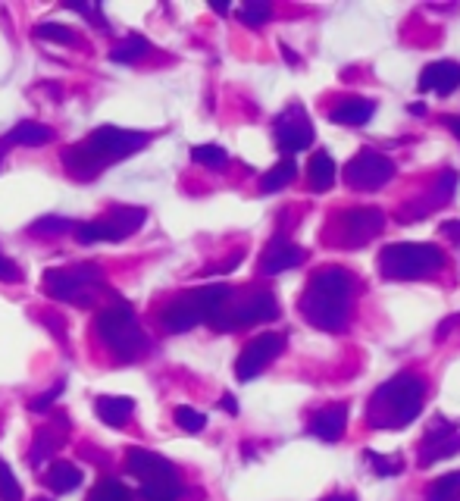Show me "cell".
Wrapping results in <instances>:
<instances>
[{
    "instance_id": "obj_1",
    "label": "cell",
    "mask_w": 460,
    "mask_h": 501,
    "mask_svg": "<svg viewBox=\"0 0 460 501\" xmlns=\"http://www.w3.org/2000/svg\"><path fill=\"white\" fill-rule=\"evenodd\" d=\"M351 304H354V276L344 266H323L310 276L301 301L304 320L323 333H342L348 329Z\"/></svg>"
},
{
    "instance_id": "obj_2",
    "label": "cell",
    "mask_w": 460,
    "mask_h": 501,
    "mask_svg": "<svg viewBox=\"0 0 460 501\" xmlns=\"http://www.w3.org/2000/svg\"><path fill=\"white\" fill-rule=\"evenodd\" d=\"M148 142V132H126L117 129V125H100L82 144H69L63 151V167L75 179H94L110 163L138 154Z\"/></svg>"
},
{
    "instance_id": "obj_3",
    "label": "cell",
    "mask_w": 460,
    "mask_h": 501,
    "mask_svg": "<svg viewBox=\"0 0 460 501\" xmlns=\"http://www.w3.org/2000/svg\"><path fill=\"white\" fill-rule=\"evenodd\" d=\"M426 402V385L413 373H398L386 379L379 389L369 395L363 420L373 429H404L420 417Z\"/></svg>"
},
{
    "instance_id": "obj_4",
    "label": "cell",
    "mask_w": 460,
    "mask_h": 501,
    "mask_svg": "<svg viewBox=\"0 0 460 501\" xmlns=\"http://www.w3.org/2000/svg\"><path fill=\"white\" fill-rule=\"evenodd\" d=\"M232 298V289L226 282L216 285H201V289H191L185 295L172 298L169 304L160 314L166 333H188L197 323H213L220 316V310L226 307V301Z\"/></svg>"
},
{
    "instance_id": "obj_5",
    "label": "cell",
    "mask_w": 460,
    "mask_h": 501,
    "mask_svg": "<svg viewBox=\"0 0 460 501\" xmlns=\"http://www.w3.org/2000/svg\"><path fill=\"white\" fill-rule=\"evenodd\" d=\"M445 263H448L445 251L430 242H395L379 251V272L392 282L430 279L432 272L445 270Z\"/></svg>"
},
{
    "instance_id": "obj_6",
    "label": "cell",
    "mask_w": 460,
    "mask_h": 501,
    "mask_svg": "<svg viewBox=\"0 0 460 501\" xmlns=\"http://www.w3.org/2000/svg\"><path fill=\"white\" fill-rule=\"evenodd\" d=\"M94 329L104 339V345L123 360L138 358L144 351V345H148L142 326H138L135 310L126 307V304H113V307L100 310L98 320H94Z\"/></svg>"
},
{
    "instance_id": "obj_7",
    "label": "cell",
    "mask_w": 460,
    "mask_h": 501,
    "mask_svg": "<svg viewBox=\"0 0 460 501\" xmlns=\"http://www.w3.org/2000/svg\"><path fill=\"white\" fill-rule=\"evenodd\" d=\"M276 316H279L276 295L264 289H254V291H245L241 298H229L226 307L213 320V326L222 329V333H232V329H245V326H254V323H270Z\"/></svg>"
},
{
    "instance_id": "obj_8",
    "label": "cell",
    "mask_w": 460,
    "mask_h": 501,
    "mask_svg": "<svg viewBox=\"0 0 460 501\" xmlns=\"http://www.w3.org/2000/svg\"><path fill=\"white\" fill-rule=\"evenodd\" d=\"M382 229H386V213L379 207H354V211H342L329 220V242L360 248L379 238Z\"/></svg>"
},
{
    "instance_id": "obj_9",
    "label": "cell",
    "mask_w": 460,
    "mask_h": 501,
    "mask_svg": "<svg viewBox=\"0 0 460 501\" xmlns=\"http://www.w3.org/2000/svg\"><path fill=\"white\" fill-rule=\"evenodd\" d=\"M148 220V211L144 207H113L110 213H104L100 220H91V223H79L75 226V238L82 245H94V242H123V238L135 236L138 229Z\"/></svg>"
},
{
    "instance_id": "obj_10",
    "label": "cell",
    "mask_w": 460,
    "mask_h": 501,
    "mask_svg": "<svg viewBox=\"0 0 460 501\" xmlns=\"http://www.w3.org/2000/svg\"><path fill=\"white\" fill-rule=\"evenodd\" d=\"M395 173H398V167H395L392 157L363 148L344 163L342 179H344V186L354 188V192H379L382 186H388V182L395 179Z\"/></svg>"
},
{
    "instance_id": "obj_11",
    "label": "cell",
    "mask_w": 460,
    "mask_h": 501,
    "mask_svg": "<svg viewBox=\"0 0 460 501\" xmlns=\"http://www.w3.org/2000/svg\"><path fill=\"white\" fill-rule=\"evenodd\" d=\"M100 282V266L98 263H79L66 266V270H48L44 272V291L56 301L69 304H88L91 289Z\"/></svg>"
},
{
    "instance_id": "obj_12",
    "label": "cell",
    "mask_w": 460,
    "mask_h": 501,
    "mask_svg": "<svg viewBox=\"0 0 460 501\" xmlns=\"http://www.w3.org/2000/svg\"><path fill=\"white\" fill-rule=\"evenodd\" d=\"M273 135H276L279 151L285 154V160H291L295 154H301L313 144V123L307 117V110L301 104L285 107L282 113L273 123Z\"/></svg>"
},
{
    "instance_id": "obj_13",
    "label": "cell",
    "mask_w": 460,
    "mask_h": 501,
    "mask_svg": "<svg viewBox=\"0 0 460 501\" xmlns=\"http://www.w3.org/2000/svg\"><path fill=\"white\" fill-rule=\"evenodd\" d=\"M282 351H285L282 333H260L257 339H251L241 348L239 360H235V376H239L241 383H251V379L260 376Z\"/></svg>"
},
{
    "instance_id": "obj_14",
    "label": "cell",
    "mask_w": 460,
    "mask_h": 501,
    "mask_svg": "<svg viewBox=\"0 0 460 501\" xmlns=\"http://www.w3.org/2000/svg\"><path fill=\"white\" fill-rule=\"evenodd\" d=\"M457 452H460L457 427L451 420H445V417H432L430 427H426L423 442H420V467H432Z\"/></svg>"
},
{
    "instance_id": "obj_15",
    "label": "cell",
    "mask_w": 460,
    "mask_h": 501,
    "mask_svg": "<svg viewBox=\"0 0 460 501\" xmlns=\"http://www.w3.org/2000/svg\"><path fill=\"white\" fill-rule=\"evenodd\" d=\"M304 257H307V251L301 245L289 242L285 236H276L266 245L264 257H260V272H264V276H276V272H285V270H291V266H301Z\"/></svg>"
},
{
    "instance_id": "obj_16",
    "label": "cell",
    "mask_w": 460,
    "mask_h": 501,
    "mask_svg": "<svg viewBox=\"0 0 460 501\" xmlns=\"http://www.w3.org/2000/svg\"><path fill=\"white\" fill-rule=\"evenodd\" d=\"M420 91H432V94H455L460 88V63L455 60H436V63H426L423 73H420L417 82Z\"/></svg>"
},
{
    "instance_id": "obj_17",
    "label": "cell",
    "mask_w": 460,
    "mask_h": 501,
    "mask_svg": "<svg viewBox=\"0 0 460 501\" xmlns=\"http://www.w3.org/2000/svg\"><path fill=\"white\" fill-rule=\"evenodd\" d=\"M344 427H348V404L338 402V404H329V408L317 410V414L310 417V423H307V433L323 442H338L344 436Z\"/></svg>"
},
{
    "instance_id": "obj_18",
    "label": "cell",
    "mask_w": 460,
    "mask_h": 501,
    "mask_svg": "<svg viewBox=\"0 0 460 501\" xmlns=\"http://www.w3.org/2000/svg\"><path fill=\"white\" fill-rule=\"evenodd\" d=\"M376 113V100L369 98H342L329 107V123L332 125H348V129H357V125L369 123Z\"/></svg>"
},
{
    "instance_id": "obj_19",
    "label": "cell",
    "mask_w": 460,
    "mask_h": 501,
    "mask_svg": "<svg viewBox=\"0 0 460 501\" xmlns=\"http://www.w3.org/2000/svg\"><path fill=\"white\" fill-rule=\"evenodd\" d=\"M126 471H129L132 477H138V483H144V479H153V477H160V473L172 471V464L166 458H160L157 452H148V448H129V454H126Z\"/></svg>"
},
{
    "instance_id": "obj_20",
    "label": "cell",
    "mask_w": 460,
    "mask_h": 501,
    "mask_svg": "<svg viewBox=\"0 0 460 501\" xmlns=\"http://www.w3.org/2000/svg\"><path fill=\"white\" fill-rule=\"evenodd\" d=\"M335 160L329 157V151H317V154L310 157V163H307V188L310 192H329L332 186H335Z\"/></svg>"
},
{
    "instance_id": "obj_21",
    "label": "cell",
    "mask_w": 460,
    "mask_h": 501,
    "mask_svg": "<svg viewBox=\"0 0 460 501\" xmlns=\"http://www.w3.org/2000/svg\"><path fill=\"white\" fill-rule=\"evenodd\" d=\"M63 436H66V427H54V423L38 427L35 442H31V452H29L31 464L38 467V464H44L48 458H54V452H60V445H63Z\"/></svg>"
},
{
    "instance_id": "obj_22",
    "label": "cell",
    "mask_w": 460,
    "mask_h": 501,
    "mask_svg": "<svg viewBox=\"0 0 460 501\" xmlns=\"http://www.w3.org/2000/svg\"><path fill=\"white\" fill-rule=\"evenodd\" d=\"M178 496H182V479L176 467L142 483V501H178Z\"/></svg>"
},
{
    "instance_id": "obj_23",
    "label": "cell",
    "mask_w": 460,
    "mask_h": 501,
    "mask_svg": "<svg viewBox=\"0 0 460 501\" xmlns=\"http://www.w3.org/2000/svg\"><path fill=\"white\" fill-rule=\"evenodd\" d=\"M44 486L50 492H56V496H66V492L82 486V471L75 464H69V461H54L48 467V473H44Z\"/></svg>"
},
{
    "instance_id": "obj_24",
    "label": "cell",
    "mask_w": 460,
    "mask_h": 501,
    "mask_svg": "<svg viewBox=\"0 0 460 501\" xmlns=\"http://www.w3.org/2000/svg\"><path fill=\"white\" fill-rule=\"evenodd\" d=\"M132 410H135V402L126 395H100L98 402H94V414H98L107 427H123L132 417Z\"/></svg>"
},
{
    "instance_id": "obj_25",
    "label": "cell",
    "mask_w": 460,
    "mask_h": 501,
    "mask_svg": "<svg viewBox=\"0 0 460 501\" xmlns=\"http://www.w3.org/2000/svg\"><path fill=\"white\" fill-rule=\"evenodd\" d=\"M6 144H25V148H41V144L54 142V129L44 123H35V119H25V123L13 125L4 138Z\"/></svg>"
},
{
    "instance_id": "obj_26",
    "label": "cell",
    "mask_w": 460,
    "mask_h": 501,
    "mask_svg": "<svg viewBox=\"0 0 460 501\" xmlns=\"http://www.w3.org/2000/svg\"><path fill=\"white\" fill-rule=\"evenodd\" d=\"M151 41L144 35H126L123 41L113 44L110 50V60L113 63H138L142 56H148Z\"/></svg>"
},
{
    "instance_id": "obj_27",
    "label": "cell",
    "mask_w": 460,
    "mask_h": 501,
    "mask_svg": "<svg viewBox=\"0 0 460 501\" xmlns=\"http://www.w3.org/2000/svg\"><path fill=\"white\" fill-rule=\"evenodd\" d=\"M298 176V167L295 160H279L273 169H266V176L260 179V192L264 194H273V192H282L285 186H291Z\"/></svg>"
},
{
    "instance_id": "obj_28",
    "label": "cell",
    "mask_w": 460,
    "mask_h": 501,
    "mask_svg": "<svg viewBox=\"0 0 460 501\" xmlns=\"http://www.w3.org/2000/svg\"><path fill=\"white\" fill-rule=\"evenodd\" d=\"M426 501H460V471L445 473L426 489Z\"/></svg>"
},
{
    "instance_id": "obj_29",
    "label": "cell",
    "mask_w": 460,
    "mask_h": 501,
    "mask_svg": "<svg viewBox=\"0 0 460 501\" xmlns=\"http://www.w3.org/2000/svg\"><path fill=\"white\" fill-rule=\"evenodd\" d=\"M191 160L201 163V167L220 169L229 163V154H226V148H220V144H195V148H191Z\"/></svg>"
},
{
    "instance_id": "obj_30",
    "label": "cell",
    "mask_w": 460,
    "mask_h": 501,
    "mask_svg": "<svg viewBox=\"0 0 460 501\" xmlns=\"http://www.w3.org/2000/svg\"><path fill=\"white\" fill-rule=\"evenodd\" d=\"M88 501H135V498H132V492L126 489L123 483H117V479H100V483L88 492Z\"/></svg>"
},
{
    "instance_id": "obj_31",
    "label": "cell",
    "mask_w": 460,
    "mask_h": 501,
    "mask_svg": "<svg viewBox=\"0 0 460 501\" xmlns=\"http://www.w3.org/2000/svg\"><path fill=\"white\" fill-rule=\"evenodd\" d=\"M75 223L66 217H41L31 223V236L38 238H48V236H66V232H73Z\"/></svg>"
},
{
    "instance_id": "obj_32",
    "label": "cell",
    "mask_w": 460,
    "mask_h": 501,
    "mask_svg": "<svg viewBox=\"0 0 460 501\" xmlns=\"http://www.w3.org/2000/svg\"><path fill=\"white\" fill-rule=\"evenodd\" d=\"M455 188H457V173H451V169L438 173L436 186H432V192H430V211L432 207H438V204H448L451 194H455Z\"/></svg>"
},
{
    "instance_id": "obj_33",
    "label": "cell",
    "mask_w": 460,
    "mask_h": 501,
    "mask_svg": "<svg viewBox=\"0 0 460 501\" xmlns=\"http://www.w3.org/2000/svg\"><path fill=\"white\" fill-rule=\"evenodd\" d=\"M35 38H41V41H54V44H75L79 41V35H75L73 29H66V25H60V22L35 25Z\"/></svg>"
},
{
    "instance_id": "obj_34",
    "label": "cell",
    "mask_w": 460,
    "mask_h": 501,
    "mask_svg": "<svg viewBox=\"0 0 460 501\" xmlns=\"http://www.w3.org/2000/svg\"><path fill=\"white\" fill-rule=\"evenodd\" d=\"M363 461H369L373 464V471H376V477H398L401 471H404V461L395 454V458H386V454H379V452H363Z\"/></svg>"
},
{
    "instance_id": "obj_35",
    "label": "cell",
    "mask_w": 460,
    "mask_h": 501,
    "mask_svg": "<svg viewBox=\"0 0 460 501\" xmlns=\"http://www.w3.org/2000/svg\"><path fill=\"white\" fill-rule=\"evenodd\" d=\"M270 16H273V6L264 4V0H247V4L239 10V19L245 25H251V29H260Z\"/></svg>"
},
{
    "instance_id": "obj_36",
    "label": "cell",
    "mask_w": 460,
    "mask_h": 501,
    "mask_svg": "<svg viewBox=\"0 0 460 501\" xmlns=\"http://www.w3.org/2000/svg\"><path fill=\"white\" fill-rule=\"evenodd\" d=\"M0 501H22V486L4 458H0Z\"/></svg>"
},
{
    "instance_id": "obj_37",
    "label": "cell",
    "mask_w": 460,
    "mask_h": 501,
    "mask_svg": "<svg viewBox=\"0 0 460 501\" xmlns=\"http://www.w3.org/2000/svg\"><path fill=\"white\" fill-rule=\"evenodd\" d=\"M176 427H182L185 433H201L204 427H207V417L201 414V410H195V408H176Z\"/></svg>"
},
{
    "instance_id": "obj_38",
    "label": "cell",
    "mask_w": 460,
    "mask_h": 501,
    "mask_svg": "<svg viewBox=\"0 0 460 501\" xmlns=\"http://www.w3.org/2000/svg\"><path fill=\"white\" fill-rule=\"evenodd\" d=\"M60 392H63V383H56L54 389L41 392V395L31 398V402H29V410H35V414H44V410H50V408H54L56 398H60Z\"/></svg>"
},
{
    "instance_id": "obj_39",
    "label": "cell",
    "mask_w": 460,
    "mask_h": 501,
    "mask_svg": "<svg viewBox=\"0 0 460 501\" xmlns=\"http://www.w3.org/2000/svg\"><path fill=\"white\" fill-rule=\"evenodd\" d=\"M19 279H22L19 266L10 257H4V251H0V282H19Z\"/></svg>"
},
{
    "instance_id": "obj_40",
    "label": "cell",
    "mask_w": 460,
    "mask_h": 501,
    "mask_svg": "<svg viewBox=\"0 0 460 501\" xmlns=\"http://www.w3.org/2000/svg\"><path fill=\"white\" fill-rule=\"evenodd\" d=\"M438 229H442L445 238H451L455 245H460V220H445V223L438 226Z\"/></svg>"
},
{
    "instance_id": "obj_41",
    "label": "cell",
    "mask_w": 460,
    "mask_h": 501,
    "mask_svg": "<svg viewBox=\"0 0 460 501\" xmlns=\"http://www.w3.org/2000/svg\"><path fill=\"white\" fill-rule=\"evenodd\" d=\"M442 123L448 125L451 132L457 135V142H460V117H442Z\"/></svg>"
},
{
    "instance_id": "obj_42",
    "label": "cell",
    "mask_w": 460,
    "mask_h": 501,
    "mask_svg": "<svg viewBox=\"0 0 460 501\" xmlns=\"http://www.w3.org/2000/svg\"><path fill=\"white\" fill-rule=\"evenodd\" d=\"M222 410H229V414H239V404H235L232 395H222Z\"/></svg>"
},
{
    "instance_id": "obj_43",
    "label": "cell",
    "mask_w": 460,
    "mask_h": 501,
    "mask_svg": "<svg viewBox=\"0 0 460 501\" xmlns=\"http://www.w3.org/2000/svg\"><path fill=\"white\" fill-rule=\"evenodd\" d=\"M323 501H357V498L351 496V492H344V496L338 492V496H329V498H323Z\"/></svg>"
},
{
    "instance_id": "obj_44",
    "label": "cell",
    "mask_w": 460,
    "mask_h": 501,
    "mask_svg": "<svg viewBox=\"0 0 460 501\" xmlns=\"http://www.w3.org/2000/svg\"><path fill=\"white\" fill-rule=\"evenodd\" d=\"M407 110H411V113H420V117H423L426 107H423V104H411V107H407Z\"/></svg>"
},
{
    "instance_id": "obj_45",
    "label": "cell",
    "mask_w": 460,
    "mask_h": 501,
    "mask_svg": "<svg viewBox=\"0 0 460 501\" xmlns=\"http://www.w3.org/2000/svg\"><path fill=\"white\" fill-rule=\"evenodd\" d=\"M0 163H4V144H0Z\"/></svg>"
},
{
    "instance_id": "obj_46",
    "label": "cell",
    "mask_w": 460,
    "mask_h": 501,
    "mask_svg": "<svg viewBox=\"0 0 460 501\" xmlns=\"http://www.w3.org/2000/svg\"><path fill=\"white\" fill-rule=\"evenodd\" d=\"M38 501H48V498H38Z\"/></svg>"
}]
</instances>
